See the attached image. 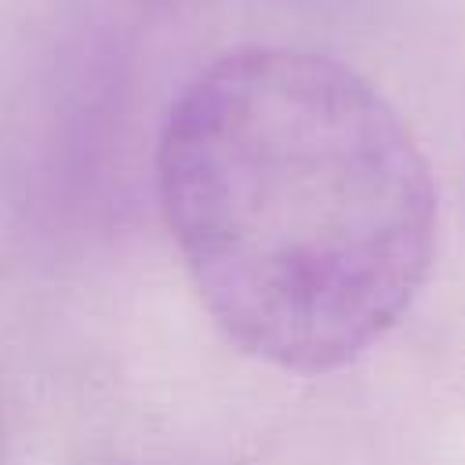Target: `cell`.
<instances>
[{"label":"cell","mask_w":465,"mask_h":465,"mask_svg":"<svg viewBox=\"0 0 465 465\" xmlns=\"http://www.w3.org/2000/svg\"><path fill=\"white\" fill-rule=\"evenodd\" d=\"M156 185L211 320L247 356L327 374L414 305L436 254V182L403 116L356 69L240 47L167 113Z\"/></svg>","instance_id":"obj_1"}]
</instances>
